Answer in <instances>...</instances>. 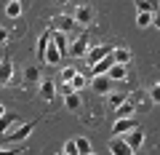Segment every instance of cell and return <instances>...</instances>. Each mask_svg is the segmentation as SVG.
Masks as SVG:
<instances>
[{
  "instance_id": "1",
  "label": "cell",
  "mask_w": 160,
  "mask_h": 155,
  "mask_svg": "<svg viewBox=\"0 0 160 155\" xmlns=\"http://www.w3.org/2000/svg\"><path fill=\"white\" fill-rule=\"evenodd\" d=\"M35 123H38V121H22L19 126L8 128V131H6V134H0V137L6 139V142H11V144H13V142H27L29 134L35 131Z\"/></svg>"
},
{
  "instance_id": "2",
  "label": "cell",
  "mask_w": 160,
  "mask_h": 155,
  "mask_svg": "<svg viewBox=\"0 0 160 155\" xmlns=\"http://www.w3.org/2000/svg\"><path fill=\"white\" fill-rule=\"evenodd\" d=\"M88 48H91V40H88V35L83 32L80 38H72V43H69V56H75V59H83Z\"/></svg>"
},
{
  "instance_id": "3",
  "label": "cell",
  "mask_w": 160,
  "mask_h": 155,
  "mask_svg": "<svg viewBox=\"0 0 160 155\" xmlns=\"http://www.w3.org/2000/svg\"><path fill=\"white\" fill-rule=\"evenodd\" d=\"M112 78H109V75H91V88L93 91L99 94V96H107L109 91H112Z\"/></svg>"
},
{
  "instance_id": "4",
  "label": "cell",
  "mask_w": 160,
  "mask_h": 155,
  "mask_svg": "<svg viewBox=\"0 0 160 155\" xmlns=\"http://www.w3.org/2000/svg\"><path fill=\"white\" fill-rule=\"evenodd\" d=\"M72 16H75V24L78 27H88L93 22V16H96V11H93V6H78Z\"/></svg>"
},
{
  "instance_id": "5",
  "label": "cell",
  "mask_w": 160,
  "mask_h": 155,
  "mask_svg": "<svg viewBox=\"0 0 160 155\" xmlns=\"http://www.w3.org/2000/svg\"><path fill=\"white\" fill-rule=\"evenodd\" d=\"M112 48H115V46H91V48L86 51V56H83V59H86V64L91 67V64H96L99 59H104L107 54H112Z\"/></svg>"
},
{
  "instance_id": "6",
  "label": "cell",
  "mask_w": 160,
  "mask_h": 155,
  "mask_svg": "<svg viewBox=\"0 0 160 155\" xmlns=\"http://www.w3.org/2000/svg\"><path fill=\"white\" fill-rule=\"evenodd\" d=\"M120 137H123V139H126V142H128V144L133 147V152H139V147L144 144V128H142V126H133L131 131L120 134Z\"/></svg>"
},
{
  "instance_id": "7",
  "label": "cell",
  "mask_w": 160,
  "mask_h": 155,
  "mask_svg": "<svg viewBox=\"0 0 160 155\" xmlns=\"http://www.w3.org/2000/svg\"><path fill=\"white\" fill-rule=\"evenodd\" d=\"M38 91H40V96L46 99V102H53V99H56V78H43L40 86H38Z\"/></svg>"
},
{
  "instance_id": "8",
  "label": "cell",
  "mask_w": 160,
  "mask_h": 155,
  "mask_svg": "<svg viewBox=\"0 0 160 155\" xmlns=\"http://www.w3.org/2000/svg\"><path fill=\"white\" fill-rule=\"evenodd\" d=\"M109 152L112 155H133V147L123 137H112L109 139Z\"/></svg>"
},
{
  "instance_id": "9",
  "label": "cell",
  "mask_w": 160,
  "mask_h": 155,
  "mask_svg": "<svg viewBox=\"0 0 160 155\" xmlns=\"http://www.w3.org/2000/svg\"><path fill=\"white\" fill-rule=\"evenodd\" d=\"M51 35H53V29L48 27V29H43V35L38 38V48H35V54H38L40 62H46V51H48V43H51Z\"/></svg>"
},
{
  "instance_id": "10",
  "label": "cell",
  "mask_w": 160,
  "mask_h": 155,
  "mask_svg": "<svg viewBox=\"0 0 160 155\" xmlns=\"http://www.w3.org/2000/svg\"><path fill=\"white\" fill-rule=\"evenodd\" d=\"M78 27V24H75V16H67V13H59L56 19H53V27L51 29H62V32H72V29Z\"/></svg>"
},
{
  "instance_id": "11",
  "label": "cell",
  "mask_w": 160,
  "mask_h": 155,
  "mask_svg": "<svg viewBox=\"0 0 160 155\" xmlns=\"http://www.w3.org/2000/svg\"><path fill=\"white\" fill-rule=\"evenodd\" d=\"M51 40L56 43V48L62 51V56H67V54H69V40H72V38H69L67 32H62V29H53Z\"/></svg>"
},
{
  "instance_id": "12",
  "label": "cell",
  "mask_w": 160,
  "mask_h": 155,
  "mask_svg": "<svg viewBox=\"0 0 160 155\" xmlns=\"http://www.w3.org/2000/svg\"><path fill=\"white\" fill-rule=\"evenodd\" d=\"M11 80H13V62L8 56H3V59H0V83L8 86Z\"/></svg>"
},
{
  "instance_id": "13",
  "label": "cell",
  "mask_w": 160,
  "mask_h": 155,
  "mask_svg": "<svg viewBox=\"0 0 160 155\" xmlns=\"http://www.w3.org/2000/svg\"><path fill=\"white\" fill-rule=\"evenodd\" d=\"M133 126H139L133 118H118V121L112 123V137H120V134H126V131H131Z\"/></svg>"
},
{
  "instance_id": "14",
  "label": "cell",
  "mask_w": 160,
  "mask_h": 155,
  "mask_svg": "<svg viewBox=\"0 0 160 155\" xmlns=\"http://www.w3.org/2000/svg\"><path fill=\"white\" fill-rule=\"evenodd\" d=\"M64 107H67L69 112H80V107H83V96H80V91H69L67 96H64Z\"/></svg>"
},
{
  "instance_id": "15",
  "label": "cell",
  "mask_w": 160,
  "mask_h": 155,
  "mask_svg": "<svg viewBox=\"0 0 160 155\" xmlns=\"http://www.w3.org/2000/svg\"><path fill=\"white\" fill-rule=\"evenodd\" d=\"M115 64V59H112V54H107L104 59H99L96 64H91V75H107L109 72V67Z\"/></svg>"
},
{
  "instance_id": "16",
  "label": "cell",
  "mask_w": 160,
  "mask_h": 155,
  "mask_svg": "<svg viewBox=\"0 0 160 155\" xmlns=\"http://www.w3.org/2000/svg\"><path fill=\"white\" fill-rule=\"evenodd\" d=\"M19 123H22V118H19V115H13V112H6L3 118H0V134H6L8 128L19 126Z\"/></svg>"
},
{
  "instance_id": "17",
  "label": "cell",
  "mask_w": 160,
  "mask_h": 155,
  "mask_svg": "<svg viewBox=\"0 0 160 155\" xmlns=\"http://www.w3.org/2000/svg\"><path fill=\"white\" fill-rule=\"evenodd\" d=\"M59 59H62V51L56 48V43H48V51H46V64H51V67H59Z\"/></svg>"
},
{
  "instance_id": "18",
  "label": "cell",
  "mask_w": 160,
  "mask_h": 155,
  "mask_svg": "<svg viewBox=\"0 0 160 155\" xmlns=\"http://www.w3.org/2000/svg\"><path fill=\"white\" fill-rule=\"evenodd\" d=\"M133 110H136V104L131 99H126L120 107H115V118H133Z\"/></svg>"
},
{
  "instance_id": "19",
  "label": "cell",
  "mask_w": 160,
  "mask_h": 155,
  "mask_svg": "<svg viewBox=\"0 0 160 155\" xmlns=\"http://www.w3.org/2000/svg\"><path fill=\"white\" fill-rule=\"evenodd\" d=\"M112 59H115V62H120V64H128V62H131V48H128V46L112 48Z\"/></svg>"
},
{
  "instance_id": "20",
  "label": "cell",
  "mask_w": 160,
  "mask_h": 155,
  "mask_svg": "<svg viewBox=\"0 0 160 155\" xmlns=\"http://www.w3.org/2000/svg\"><path fill=\"white\" fill-rule=\"evenodd\" d=\"M24 80H27V83H32V86H40L43 75H40V70L35 67V64H29V67L24 70Z\"/></svg>"
},
{
  "instance_id": "21",
  "label": "cell",
  "mask_w": 160,
  "mask_h": 155,
  "mask_svg": "<svg viewBox=\"0 0 160 155\" xmlns=\"http://www.w3.org/2000/svg\"><path fill=\"white\" fill-rule=\"evenodd\" d=\"M109 78L112 80H126V75H128V70H126V64H120V62H115L112 67H109Z\"/></svg>"
},
{
  "instance_id": "22",
  "label": "cell",
  "mask_w": 160,
  "mask_h": 155,
  "mask_svg": "<svg viewBox=\"0 0 160 155\" xmlns=\"http://www.w3.org/2000/svg\"><path fill=\"white\" fill-rule=\"evenodd\" d=\"M75 144H78V152H80V155H91V152H93L91 139H88V137H75Z\"/></svg>"
},
{
  "instance_id": "23",
  "label": "cell",
  "mask_w": 160,
  "mask_h": 155,
  "mask_svg": "<svg viewBox=\"0 0 160 155\" xmlns=\"http://www.w3.org/2000/svg\"><path fill=\"white\" fill-rule=\"evenodd\" d=\"M75 75H78V67H72V64H67V67L62 70V72H59V78H56V83H69L75 78Z\"/></svg>"
},
{
  "instance_id": "24",
  "label": "cell",
  "mask_w": 160,
  "mask_h": 155,
  "mask_svg": "<svg viewBox=\"0 0 160 155\" xmlns=\"http://www.w3.org/2000/svg\"><path fill=\"white\" fill-rule=\"evenodd\" d=\"M133 6H136V11L155 13V11H158V0H133Z\"/></svg>"
},
{
  "instance_id": "25",
  "label": "cell",
  "mask_w": 160,
  "mask_h": 155,
  "mask_svg": "<svg viewBox=\"0 0 160 155\" xmlns=\"http://www.w3.org/2000/svg\"><path fill=\"white\" fill-rule=\"evenodd\" d=\"M136 27H142V29L152 27V13L149 11H136Z\"/></svg>"
},
{
  "instance_id": "26",
  "label": "cell",
  "mask_w": 160,
  "mask_h": 155,
  "mask_svg": "<svg viewBox=\"0 0 160 155\" xmlns=\"http://www.w3.org/2000/svg\"><path fill=\"white\" fill-rule=\"evenodd\" d=\"M69 83H72V88H75V91H83V88H86V86H88L91 80H88V78H86L83 72H78V75H75V78H72Z\"/></svg>"
},
{
  "instance_id": "27",
  "label": "cell",
  "mask_w": 160,
  "mask_h": 155,
  "mask_svg": "<svg viewBox=\"0 0 160 155\" xmlns=\"http://www.w3.org/2000/svg\"><path fill=\"white\" fill-rule=\"evenodd\" d=\"M6 16H11V19L22 16V3H19V0H11V3L6 6Z\"/></svg>"
},
{
  "instance_id": "28",
  "label": "cell",
  "mask_w": 160,
  "mask_h": 155,
  "mask_svg": "<svg viewBox=\"0 0 160 155\" xmlns=\"http://www.w3.org/2000/svg\"><path fill=\"white\" fill-rule=\"evenodd\" d=\"M107 96H109V107H120V104H123V102L128 99L126 94H120V91H109Z\"/></svg>"
},
{
  "instance_id": "29",
  "label": "cell",
  "mask_w": 160,
  "mask_h": 155,
  "mask_svg": "<svg viewBox=\"0 0 160 155\" xmlns=\"http://www.w3.org/2000/svg\"><path fill=\"white\" fill-rule=\"evenodd\" d=\"M149 102H152V104H160V80H155L152 83V86H149Z\"/></svg>"
},
{
  "instance_id": "30",
  "label": "cell",
  "mask_w": 160,
  "mask_h": 155,
  "mask_svg": "<svg viewBox=\"0 0 160 155\" xmlns=\"http://www.w3.org/2000/svg\"><path fill=\"white\" fill-rule=\"evenodd\" d=\"M62 152L64 155H78V144H75V139H69V142L62 144Z\"/></svg>"
},
{
  "instance_id": "31",
  "label": "cell",
  "mask_w": 160,
  "mask_h": 155,
  "mask_svg": "<svg viewBox=\"0 0 160 155\" xmlns=\"http://www.w3.org/2000/svg\"><path fill=\"white\" fill-rule=\"evenodd\" d=\"M8 40H11V32H8L6 27H0V46H6Z\"/></svg>"
},
{
  "instance_id": "32",
  "label": "cell",
  "mask_w": 160,
  "mask_h": 155,
  "mask_svg": "<svg viewBox=\"0 0 160 155\" xmlns=\"http://www.w3.org/2000/svg\"><path fill=\"white\" fill-rule=\"evenodd\" d=\"M152 27H158V29H160V11H155V13H152Z\"/></svg>"
},
{
  "instance_id": "33",
  "label": "cell",
  "mask_w": 160,
  "mask_h": 155,
  "mask_svg": "<svg viewBox=\"0 0 160 155\" xmlns=\"http://www.w3.org/2000/svg\"><path fill=\"white\" fill-rule=\"evenodd\" d=\"M3 115H6V107H3V104H0V118H3Z\"/></svg>"
},
{
  "instance_id": "34",
  "label": "cell",
  "mask_w": 160,
  "mask_h": 155,
  "mask_svg": "<svg viewBox=\"0 0 160 155\" xmlns=\"http://www.w3.org/2000/svg\"><path fill=\"white\" fill-rule=\"evenodd\" d=\"M56 3H59V6H64V3H69V0H56Z\"/></svg>"
}]
</instances>
